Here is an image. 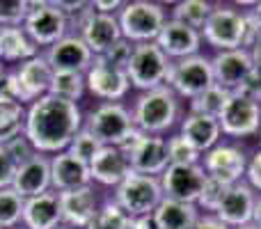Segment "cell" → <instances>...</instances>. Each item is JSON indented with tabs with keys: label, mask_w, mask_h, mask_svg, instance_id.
Wrapping results in <instances>:
<instances>
[{
	"label": "cell",
	"mask_w": 261,
	"mask_h": 229,
	"mask_svg": "<svg viewBox=\"0 0 261 229\" xmlns=\"http://www.w3.org/2000/svg\"><path fill=\"white\" fill-rule=\"evenodd\" d=\"M83 113L78 104L46 94L25 108V129L23 135L37 154L55 156L67 151L71 140L83 129Z\"/></svg>",
	"instance_id": "1"
},
{
	"label": "cell",
	"mask_w": 261,
	"mask_h": 229,
	"mask_svg": "<svg viewBox=\"0 0 261 229\" xmlns=\"http://www.w3.org/2000/svg\"><path fill=\"white\" fill-rule=\"evenodd\" d=\"M204 32V41L213 48L222 50H236V48H245L257 44L259 35L252 26L248 23L245 14L236 12L231 7L225 5H216L208 16V21L202 28Z\"/></svg>",
	"instance_id": "2"
},
{
	"label": "cell",
	"mask_w": 261,
	"mask_h": 229,
	"mask_svg": "<svg viewBox=\"0 0 261 229\" xmlns=\"http://www.w3.org/2000/svg\"><path fill=\"white\" fill-rule=\"evenodd\" d=\"M133 124L144 135H161L172 129L176 115H179V101L176 94L167 85L156 90L142 92L133 106Z\"/></svg>",
	"instance_id": "3"
},
{
	"label": "cell",
	"mask_w": 261,
	"mask_h": 229,
	"mask_svg": "<svg viewBox=\"0 0 261 229\" xmlns=\"http://www.w3.org/2000/svg\"><path fill=\"white\" fill-rule=\"evenodd\" d=\"M122 37L130 44H151L161 35L167 21L163 5L149 3V0H133L126 3L117 14Z\"/></svg>",
	"instance_id": "4"
},
{
	"label": "cell",
	"mask_w": 261,
	"mask_h": 229,
	"mask_svg": "<svg viewBox=\"0 0 261 229\" xmlns=\"http://www.w3.org/2000/svg\"><path fill=\"white\" fill-rule=\"evenodd\" d=\"M163 199H165V195H163L161 179L158 176L130 172L126 179L115 188V204L128 218L151 216Z\"/></svg>",
	"instance_id": "5"
},
{
	"label": "cell",
	"mask_w": 261,
	"mask_h": 229,
	"mask_svg": "<svg viewBox=\"0 0 261 229\" xmlns=\"http://www.w3.org/2000/svg\"><path fill=\"white\" fill-rule=\"evenodd\" d=\"M85 129L103 147H124L135 133L133 115L122 104H101L87 115Z\"/></svg>",
	"instance_id": "6"
},
{
	"label": "cell",
	"mask_w": 261,
	"mask_h": 229,
	"mask_svg": "<svg viewBox=\"0 0 261 229\" xmlns=\"http://www.w3.org/2000/svg\"><path fill=\"white\" fill-rule=\"evenodd\" d=\"M170 64H172V60L158 48L156 41H151V44H135L130 62L126 67L130 87H135L140 92L163 87L167 81Z\"/></svg>",
	"instance_id": "7"
},
{
	"label": "cell",
	"mask_w": 261,
	"mask_h": 229,
	"mask_svg": "<svg viewBox=\"0 0 261 229\" xmlns=\"http://www.w3.org/2000/svg\"><path fill=\"white\" fill-rule=\"evenodd\" d=\"M23 30L37 44V48H50L69 35V18L55 3L30 0V12L25 16Z\"/></svg>",
	"instance_id": "8"
},
{
	"label": "cell",
	"mask_w": 261,
	"mask_h": 229,
	"mask_svg": "<svg viewBox=\"0 0 261 229\" xmlns=\"http://www.w3.org/2000/svg\"><path fill=\"white\" fill-rule=\"evenodd\" d=\"M165 85L170 87L174 94L186 96V99L193 101L195 96H199L204 90L216 85L211 60H206L204 55H193V58L176 60V62L170 64Z\"/></svg>",
	"instance_id": "9"
},
{
	"label": "cell",
	"mask_w": 261,
	"mask_h": 229,
	"mask_svg": "<svg viewBox=\"0 0 261 229\" xmlns=\"http://www.w3.org/2000/svg\"><path fill=\"white\" fill-rule=\"evenodd\" d=\"M130 161V170L147 176H161L170 165L167 142L158 135H144L135 131L124 147H119Z\"/></svg>",
	"instance_id": "10"
},
{
	"label": "cell",
	"mask_w": 261,
	"mask_h": 229,
	"mask_svg": "<svg viewBox=\"0 0 261 229\" xmlns=\"http://www.w3.org/2000/svg\"><path fill=\"white\" fill-rule=\"evenodd\" d=\"M218 121L220 131L229 138H250L261 129V104L248 94L231 92Z\"/></svg>",
	"instance_id": "11"
},
{
	"label": "cell",
	"mask_w": 261,
	"mask_h": 229,
	"mask_svg": "<svg viewBox=\"0 0 261 229\" xmlns=\"http://www.w3.org/2000/svg\"><path fill=\"white\" fill-rule=\"evenodd\" d=\"M85 87L94 99H101L103 104H119L128 94L130 83L124 69L113 67L103 55H99L85 71Z\"/></svg>",
	"instance_id": "12"
},
{
	"label": "cell",
	"mask_w": 261,
	"mask_h": 229,
	"mask_svg": "<svg viewBox=\"0 0 261 229\" xmlns=\"http://www.w3.org/2000/svg\"><path fill=\"white\" fill-rule=\"evenodd\" d=\"M78 37L87 44V48L94 53V58H99V55H106L122 39V30H119L117 16L94 12L90 3V7L78 16Z\"/></svg>",
	"instance_id": "13"
},
{
	"label": "cell",
	"mask_w": 261,
	"mask_h": 229,
	"mask_svg": "<svg viewBox=\"0 0 261 229\" xmlns=\"http://www.w3.org/2000/svg\"><path fill=\"white\" fill-rule=\"evenodd\" d=\"M158 179L165 199L197 204L208 176L202 165H167V170Z\"/></svg>",
	"instance_id": "14"
},
{
	"label": "cell",
	"mask_w": 261,
	"mask_h": 229,
	"mask_svg": "<svg viewBox=\"0 0 261 229\" xmlns=\"http://www.w3.org/2000/svg\"><path fill=\"white\" fill-rule=\"evenodd\" d=\"M53 67L48 64L44 53L37 58L28 60V62L18 64L14 71V87H16V96L21 106H30L37 99L46 96L50 92V83H53Z\"/></svg>",
	"instance_id": "15"
},
{
	"label": "cell",
	"mask_w": 261,
	"mask_h": 229,
	"mask_svg": "<svg viewBox=\"0 0 261 229\" xmlns=\"http://www.w3.org/2000/svg\"><path fill=\"white\" fill-rule=\"evenodd\" d=\"M254 58L250 50L236 48V50H222L211 60L213 81L216 85L225 87L227 92H239L248 76L254 71Z\"/></svg>",
	"instance_id": "16"
},
{
	"label": "cell",
	"mask_w": 261,
	"mask_h": 229,
	"mask_svg": "<svg viewBox=\"0 0 261 229\" xmlns=\"http://www.w3.org/2000/svg\"><path fill=\"white\" fill-rule=\"evenodd\" d=\"M204 172L206 176L216 181H222L227 186L239 184V179L245 174L248 170V161H245V154L239 147H231V144H216L213 149H208L204 154Z\"/></svg>",
	"instance_id": "17"
},
{
	"label": "cell",
	"mask_w": 261,
	"mask_h": 229,
	"mask_svg": "<svg viewBox=\"0 0 261 229\" xmlns=\"http://www.w3.org/2000/svg\"><path fill=\"white\" fill-rule=\"evenodd\" d=\"M46 60L53 67V71H69V73H85L94 62V53L87 48V44L78 35H67L46 48Z\"/></svg>",
	"instance_id": "18"
},
{
	"label": "cell",
	"mask_w": 261,
	"mask_h": 229,
	"mask_svg": "<svg viewBox=\"0 0 261 229\" xmlns=\"http://www.w3.org/2000/svg\"><path fill=\"white\" fill-rule=\"evenodd\" d=\"M60 197V216H62V225L71 229H87L90 222L94 220L96 211H99V197L92 186L78 190H67V193H58Z\"/></svg>",
	"instance_id": "19"
},
{
	"label": "cell",
	"mask_w": 261,
	"mask_h": 229,
	"mask_svg": "<svg viewBox=\"0 0 261 229\" xmlns=\"http://www.w3.org/2000/svg\"><path fill=\"white\" fill-rule=\"evenodd\" d=\"M156 44L170 60H184V58L199 55L202 35H199V30L186 26V23L167 18L161 35L156 37Z\"/></svg>",
	"instance_id": "20"
},
{
	"label": "cell",
	"mask_w": 261,
	"mask_h": 229,
	"mask_svg": "<svg viewBox=\"0 0 261 229\" xmlns=\"http://www.w3.org/2000/svg\"><path fill=\"white\" fill-rule=\"evenodd\" d=\"M12 188L23 199L48 193L50 190V156L35 151L28 161H23L16 170Z\"/></svg>",
	"instance_id": "21"
},
{
	"label": "cell",
	"mask_w": 261,
	"mask_h": 229,
	"mask_svg": "<svg viewBox=\"0 0 261 229\" xmlns=\"http://www.w3.org/2000/svg\"><path fill=\"white\" fill-rule=\"evenodd\" d=\"M92 186L90 165L78 161L69 151H60L50 156V190L55 193H67Z\"/></svg>",
	"instance_id": "22"
},
{
	"label": "cell",
	"mask_w": 261,
	"mask_h": 229,
	"mask_svg": "<svg viewBox=\"0 0 261 229\" xmlns=\"http://www.w3.org/2000/svg\"><path fill=\"white\" fill-rule=\"evenodd\" d=\"M257 195L248 184H234L216 209V218L227 227H243L252 222Z\"/></svg>",
	"instance_id": "23"
},
{
	"label": "cell",
	"mask_w": 261,
	"mask_h": 229,
	"mask_svg": "<svg viewBox=\"0 0 261 229\" xmlns=\"http://www.w3.org/2000/svg\"><path fill=\"white\" fill-rule=\"evenodd\" d=\"M130 161L119 147H101V151L90 161L92 181L101 186L117 188L124 179L130 174Z\"/></svg>",
	"instance_id": "24"
},
{
	"label": "cell",
	"mask_w": 261,
	"mask_h": 229,
	"mask_svg": "<svg viewBox=\"0 0 261 229\" xmlns=\"http://www.w3.org/2000/svg\"><path fill=\"white\" fill-rule=\"evenodd\" d=\"M62 225L60 216V197L55 190L25 199L23 207V229H58Z\"/></svg>",
	"instance_id": "25"
},
{
	"label": "cell",
	"mask_w": 261,
	"mask_h": 229,
	"mask_svg": "<svg viewBox=\"0 0 261 229\" xmlns=\"http://www.w3.org/2000/svg\"><path fill=\"white\" fill-rule=\"evenodd\" d=\"M220 121L216 117L206 115H195L190 113L181 124V135L197 149L199 154H206L208 149H213L220 140Z\"/></svg>",
	"instance_id": "26"
},
{
	"label": "cell",
	"mask_w": 261,
	"mask_h": 229,
	"mask_svg": "<svg viewBox=\"0 0 261 229\" xmlns=\"http://www.w3.org/2000/svg\"><path fill=\"white\" fill-rule=\"evenodd\" d=\"M37 55H39V48L25 35L23 28H0V62L23 64Z\"/></svg>",
	"instance_id": "27"
},
{
	"label": "cell",
	"mask_w": 261,
	"mask_h": 229,
	"mask_svg": "<svg viewBox=\"0 0 261 229\" xmlns=\"http://www.w3.org/2000/svg\"><path fill=\"white\" fill-rule=\"evenodd\" d=\"M158 227L161 229H193L199 220L197 204H184L174 199H163L153 211Z\"/></svg>",
	"instance_id": "28"
},
{
	"label": "cell",
	"mask_w": 261,
	"mask_h": 229,
	"mask_svg": "<svg viewBox=\"0 0 261 229\" xmlns=\"http://www.w3.org/2000/svg\"><path fill=\"white\" fill-rule=\"evenodd\" d=\"M85 92H87L85 73H69V71L53 73V83H50L48 94L58 96V99H64V101H71V104H78Z\"/></svg>",
	"instance_id": "29"
},
{
	"label": "cell",
	"mask_w": 261,
	"mask_h": 229,
	"mask_svg": "<svg viewBox=\"0 0 261 229\" xmlns=\"http://www.w3.org/2000/svg\"><path fill=\"white\" fill-rule=\"evenodd\" d=\"M231 92H227L225 87L220 85H211L208 90H204L199 96H195L190 101V113L195 115H206V117H220L222 110H225L227 101H229Z\"/></svg>",
	"instance_id": "30"
},
{
	"label": "cell",
	"mask_w": 261,
	"mask_h": 229,
	"mask_svg": "<svg viewBox=\"0 0 261 229\" xmlns=\"http://www.w3.org/2000/svg\"><path fill=\"white\" fill-rule=\"evenodd\" d=\"M213 7H216V5L206 3V0H186V3L174 5V9H172V18L186 23V26H190V28H195V30H199V28H204V23L208 21Z\"/></svg>",
	"instance_id": "31"
},
{
	"label": "cell",
	"mask_w": 261,
	"mask_h": 229,
	"mask_svg": "<svg viewBox=\"0 0 261 229\" xmlns=\"http://www.w3.org/2000/svg\"><path fill=\"white\" fill-rule=\"evenodd\" d=\"M25 199L14 188L0 190V229H18L23 222Z\"/></svg>",
	"instance_id": "32"
},
{
	"label": "cell",
	"mask_w": 261,
	"mask_h": 229,
	"mask_svg": "<svg viewBox=\"0 0 261 229\" xmlns=\"http://www.w3.org/2000/svg\"><path fill=\"white\" fill-rule=\"evenodd\" d=\"M25 129V106H0V147L23 135Z\"/></svg>",
	"instance_id": "33"
},
{
	"label": "cell",
	"mask_w": 261,
	"mask_h": 229,
	"mask_svg": "<svg viewBox=\"0 0 261 229\" xmlns=\"http://www.w3.org/2000/svg\"><path fill=\"white\" fill-rule=\"evenodd\" d=\"M128 222L130 218L115 204V199H108L106 204L99 207L94 220L90 222L87 229H128Z\"/></svg>",
	"instance_id": "34"
},
{
	"label": "cell",
	"mask_w": 261,
	"mask_h": 229,
	"mask_svg": "<svg viewBox=\"0 0 261 229\" xmlns=\"http://www.w3.org/2000/svg\"><path fill=\"white\" fill-rule=\"evenodd\" d=\"M165 142H167L170 165H199V151L181 133L167 138Z\"/></svg>",
	"instance_id": "35"
},
{
	"label": "cell",
	"mask_w": 261,
	"mask_h": 229,
	"mask_svg": "<svg viewBox=\"0 0 261 229\" xmlns=\"http://www.w3.org/2000/svg\"><path fill=\"white\" fill-rule=\"evenodd\" d=\"M101 147H103V144H101L99 140H96L94 135L85 129V126H83V129L78 131L76 138L71 140V144H69L67 151L71 154V156H76L78 161H83V163H87V165H90V161L101 151Z\"/></svg>",
	"instance_id": "36"
},
{
	"label": "cell",
	"mask_w": 261,
	"mask_h": 229,
	"mask_svg": "<svg viewBox=\"0 0 261 229\" xmlns=\"http://www.w3.org/2000/svg\"><path fill=\"white\" fill-rule=\"evenodd\" d=\"M30 0H0V28H23Z\"/></svg>",
	"instance_id": "37"
},
{
	"label": "cell",
	"mask_w": 261,
	"mask_h": 229,
	"mask_svg": "<svg viewBox=\"0 0 261 229\" xmlns=\"http://www.w3.org/2000/svg\"><path fill=\"white\" fill-rule=\"evenodd\" d=\"M229 188L231 186H227V184H222V181H216V179L208 176L206 186H204L202 195H199V199H197V207L206 209V211H216V209L220 207V202L225 199V195H227Z\"/></svg>",
	"instance_id": "38"
},
{
	"label": "cell",
	"mask_w": 261,
	"mask_h": 229,
	"mask_svg": "<svg viewBox=\"0 0 261 229\" xmlns=\"http://www.w3.org/2000/svg\"><path fill=\"white\" fill-rule=\"evenodd\" d=\"M16 170H18V161L14 158V154L3 144V147H0V190L12 188Z\"/></svg>",
	"instance_id": "39"
},
{
	"label": "cell",
	"mask_w": 261,
	"mask_h": 229,
	"mask_svg": "<svg viewBox=\"0 0 261 229\" xmlns=\"http://www.w3.org/2000/svg\"><path fill=\"white\" fill-rule=\"evenodd\" d=\"M133 48H135V46L122 37V39H119L117 44H115L113 48H110L108 53L103 55V58L108 60V62L113 64V67L124 69V71H126V67H128V62H130V55H133Z\"/></svg>",
	"instance_id": "40"
},
{
	"label": "cell",
	"mask_w": 261,
	"mask_h": 229,
	"mask_svg": "<svg viewBox=\"0 0 261 229\" xmlns=\"http://www.w3.org/2000/svg\"><path fill=\"white\" fill-rule=\"evenodd\" d=\"M16 104L18 96H16V87H14V71H3L0 73V106H16Z\"/></svg>",
	"instance_id": "41"
},
{
	"label": "cell",
	"mask_w": 261,
	"mask_h": 229,
	"mask_svg": "<svg viewBox=\"0 0 261 229\" xmlns=\"http://www.w3.org/2000/svg\"><path fill=\"white\" fill-rule=\"evenodd\" d=\"M245 176H248V186H250V188H252V190H259V193H261V149L248 161V170H245Z\"/></svg>",
	"instance_id": "42"
},
{
	"label": "cell",
	"mask_w": 261,
	"mask_h": 229,
	"mask_svg": "<svg viewBox=\"0 0 261 229\" xmlns=\"http://www.w3.org/2000/svg\"><path fill=\"white\" fill-rule=\"evenodd\" d=\"M124 5H126V3H117V0H113V3H110V0H94V3H92V9H94V12H99V14H110V16H117L119 9H122Z\"/></svg>",
	"instance_id": "43"
},
{
	"label": "cell",
	"mask_w": 261,
	"mask_h": 229,
	"mask_svg": "<svg viewBox=\"0 0 261 229\" xmlns=\"http://www.w3.org/2000/svg\"><path fill=\"white\" fill-rule=\"evenodd\" d=\"M128 229H161L156 222V218L151 216H140V218H130L128 222Z\"/></svg>",
	"instance_id": "44"
},
{
	"label": "cell",
	"mask_w": 261,
	"mask_h": 229,
	"mask_svg": "<svg viewBox=\"0 0 261 229\" xmlns=\"http://www.w3.org/2000/svg\"><path fill=\"white\" fill-rule=\"evenodd\" d=\"M245 18H248V23L257 30V35H261V3H254L252 9L245 14Z\"/></svg>",
	"instance_id": "45"
},
{
	"label": "cell",
	"mask_w": 261,
	"mask_h": 229,
	"mask_svg": "<svg viewBox=\"0 0 261 229\" xmlns=\"http://www.w3.org/2000/svg\"><path fill=\"white\" fill-rule=\"evenodd\" d=\"M193 229H229V227L222 225L218 218H199Z\"/></svg>",
	"instance_id": "46"
},
{
	"label": "cell",
	"mask_w": 261,
	"mask_h": 229,
	"mask_svg": "<svg viewBox=\"0 0 261 229\" xmlns=\"http://www.w3.org/2000/svg\"><path fill=\"white\" fill-rule=\"evenodd\" d=\"M252 225H257L261 229V197H257V204H254V216H252Z\"/></svg>",
	"instance_id": "47"
},
{
	"label": "cell",
	"mask_w": 261,
	"mask_h": 229,
	"mask_svg": "<svg viewBox=\"0 0 261 229\" xmlns=\"http://www.w3.org/2000/svg\"><path fill=\"white\" fill-rule=\"evenodd\" d=\"M252 48H254V53H252V50H250V53H252V58H254V64H257V67H261V35H259L257 44H254Z\"/></svg>",
	"instance_id": "48"
},
{
	"label": "cell",
	"mask_w": 261,
	"mask_h": 229,
	"mask_svg": "<svg viewBox=\"0 0 261 229\" xmlns=\"http://www.w3.org/2000/svg\"><path fill=\"white\" fill-rule=\"evenodd\" d=\"M239 229H259L257 225H252V222H250V225H243V227H239Z\"/></svg>",
	"instance_id": "49"
},
{
	"label": "cell",
	"mask_w": 261,
	"mask_h": 229,
	"mask_svg": "<svg viewBox=\"0 0 261 229\" xmlns=\"http://www.w3.org/2000/svg\"><path fill=\"white\" fill-rule=\"evenodd\" d=\"M5 71V67H3V62H0V73H3Z\"/></svg>",
	"instance_id": "50"
},
{
	"label": "cell",
	"mask_w": 261,
	"mask_h": 229,
	"mask_svg": "<svg viewBox=\"0 0 261 229\" xmlns=\"http://www.w3.org/2000/svg\"><path fill=\"white\" fill-rule=\"evenodd\" d=\"M58 229H71V227H64V225H60V227H58Z\"/></svg>",
	"instance_id": "51"
},
{
	"label": "cell",
	"mask_w": 261,
	"mask_h": 229,
	"mask_svg": "<svg viewBox=\"0 0 261 229\" xmlns=\"http://www.w3.org/2000/svg\"><path fill=\"white\" fill-rule=\"evenodd\" d=\"M259 104H261V99H259Z\"/></svg>",
	"instance_id": "52"
}]
</instances>
